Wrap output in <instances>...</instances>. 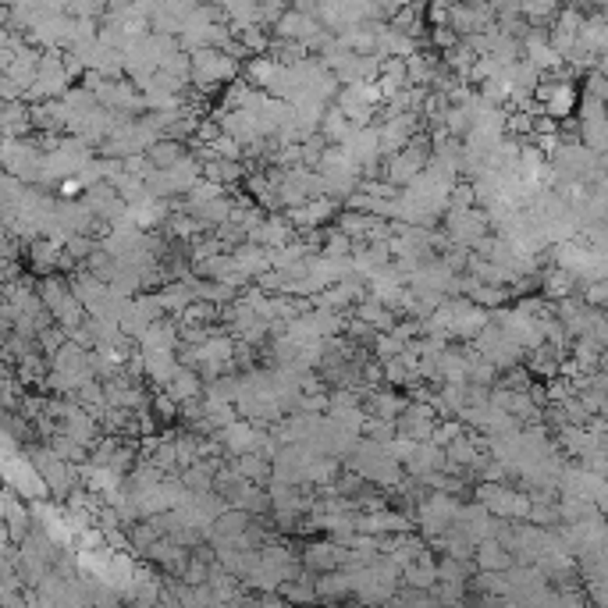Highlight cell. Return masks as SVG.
<instances>
[{
	"label": "cell",
	"mask_w": 608,
	"mask_h": 608,
	"mask_svg": "<svg viewBox=\"0 0 608 608\" xmlns=\"http://www.w3.org/2000/svg\"><path fill=\"white\" fill-rule=\"evenodd\" d=\"M477 307H484V310H498V307H509V299H516V292L509 288V285H495V281H480L477 277V285L466 292Z\"/></svg>",
	"instance_id": "obj_11"
},
{
	"label": "cell",
	"mask_w": 608,
	"mask_h": 608,
	"mask_svg": "<svg viewBox=\"0 0 608 608\" xmlns=\"http://www.w3.org/2000/svg\"><path fill=\"white\" fill-rule=\"evenodd\" d=\"M519 12H523V19L530 26L544 29L548 22L558 19V0H519Z\"/></svg>",
	"instance_id": "obj_21"
},
{
	"label": "cell",
	"mask_w": 608,
	"mask_h": 608,
	"mask_svg": "<svg viewBox=\"0 0 608 608\" xmlns=\"http://www.w3.org/2000/svg\"><path fill=\"white\" fill-rule=\"evenodd\" d=\"M473 573H477L473 558H459V555H441L438 558V580H445V583H470Z\"/></svg>",
	"instance_id": "obj_17"
},
{
	"label": "cell",
	"mask_w": 608,
	"mask_h": 608,
	"mask_svg": "<svg viewBox=\"0 0 608 608\" xmlns=\"http://www.w3.org/2000/svg\"><path fill=\"white\" fill-rule=\"evenodd\" d=\"M477 207V185L473 182H452V192H448V210H473Z\"/></svg>",
	"instance_id": "obj_23"
},
{
	"label": "cell",
	"mask_w": 608,
	"mask_h": 608,
	"mask_svg": "<svg viewBox=\"0 0 608 608\" xmlns=\"http://www.w3.org/2000/svg\"><path fill=\"white\" fill-rule=\"evenodd\" d=\"M445 228H448V235H452L456 246H470V249H473V246L487 235L491 217L480 214L477 207H473V210H448V214H445Z\"/></svg>",
	"instance_id": "obj_4"
},
{
	"label": "cell",
	"mask_w": 608,
	"mask_h": 608,
	"mask_svg": "<svg viewBox=\"0 0 608 608\" xmlns=\"http://www.w3.org/2000/svg\"><path fill=\"white\" fill-rule=\"evenodd\" d=\"M353 129H356V121L339 107V104H331L328 111H324V121H321V136L328 139V143H346L349 136H353Z\"/></svg>",
	"instance_id": "obj_14"
},
{
	"label": "cell",
	"mask_w": 608,
	"mask_h": 608,
	"mask_svg": "<svg viewBox=\"0 0 608 608\" xmlns=\"http://www.w3.org/2000/svg\"><path fill=\"white\" fill-rule=\"evenodd\" d=\"M164 477H175V473H182V459H178V445H175V438H164L160 434V445L146 456Z\"/></svg>",
	"instance_id": "obj_19"
},
{
	"label": "cell",
	"mask_w": 608,
	"mask_h": 608,
	"mask_svg": "<svg viewBox=\"0 0 608 608\" xmlns=\"http://www.w3.org/2000/svg\"><path fill=\"white\" fill-rule=\"evenodd\" d=\"M434 470H445V448L434 445V441H420L413 448V456L406 459V473L409 477H427Z\"/></svg>",
	"instance_id": "obj_7"
},
{
	"label": "cell",
	"mask_w": 608,
	"mask_h": 608,
	"mask_svg": "<svg viewBox=\"0 0 608 608\" xmlns=\"http://www.w3.org/2000/svg\"><path fill=\"white\" fill-rule=\"evenodd\" d=\"M580 143H587L594 153H608V114L580 118Z\"/></svg>",
	"instance_id": "obj_18"
},
{
	"label": "cell",
	"mask_w": 608,
	"mask_h": 608,
	"mask_svg": "<svg viewBox=\"0 0 608 608\" xmlns=\"http://www.w3.org/2000/svg\"><path fill=\"white\" fill-rule=\"evenodd\" d=\"M157 299H160L164 314H175V317H182V310H185L189 302L196 299V292H192V281L171 277L168 285H160V288H157Z\"/></svg>",
	"instance_id": "obj_8"
},
{
	"label": "cell",
	"mask_w": 608,
	"mask_h": 608,
	"mask_svg": "<svg viewBox=\"0 0 608 608\" xmlns=\"http://www.w3.org/2000/svg\"><path fill=\"white\" fill-rule=\"evenodd\" d=\"M534 100H537L541 114H548V118H555V121H565V118H573V114L580 111L583 93L576 90V82H573L569 75L558 72V75H544V79L537 82Z\"/></svg>",
	"instance_id": "obj_2"
},
{
	"label": "cell",
	"mask_w": 608,
	"mask_h": 608,
	"mask_svg": "<svg viewBox=\"0 0 608 608\" xmlns=\"http://www.w3.org/2000/svg\"><path fill=\"white\" fill-rule=\"evenodd\" d=\"M395 434H399V420H385V417H370V413H367V420H363V438L388 445Z\"/></svg>",
	"instance_id": "obj_22"
},
{
	"label": "cell",
	"mask_w": 608,
	"mask_h": 608,
	"mask_svg": "<svg viewBox=\"0 0 608 608\" xmlns=\"http://www.w3.org/2000/svg\"><path fill=\"white\" fill-rule=\"evenodd\" d=\"M242 75V61L231 58L224 47H199L192 51V86L199 90H224Z\"/></svg>",
	"instance_id": "obj_1"
},
{
	"label": "cell",
	"mask_w": 608,
	"mask_h": 608,
	"mask_svg": "<svg viewBox=\"0 0 608 608\" xmlns=\"http://www.w3.org/2000/svg\"><path fill=\"white\" fill-rule=\"evenodd\" d=\"M125 530H129V551H132L136 558H146V551L164 537V534L153 526V519H146V516L136 519V523H129Z\"/></svg>",
	"instance_id": "obj_13"
},
{
	"label": "cell",
	"mask_w": 608,
	"mask_h": 608,
	"mask_svg": "<svg viewBox=\"0 0 608 608\" xmlns=\"http://www.w3.org/2000/svg\"><path fill=\"white\" fill-rule=\"evenodd\" d=\"M164 388H168L178 402H189V399H199V395H203L207 381H203V374H199V370H192V367H182V363H178L175 378H171Z\"/></svg>",
	"instance_id": "obj_10"
},
{
	"label": "cell",
	"mask_w": 608,
	"mask_h": 608,
	"mask_svg": "<svg viewBox=\"0 0 608 608\" xmlns=\"http://www.w3.org/2000/svg\"><path fill=\"white\" fill-rule=\"evenodd\" d=\"M299 555H302V565L321 576V573H331V569H342V565H346L349 544H342V541H335V537L324 534L321 541H310Z\"/></svg>",
	"instance_id": "obj_3"
},
{
	"label": "cell",
	"mask_w": 608,
	"mask_h": 608,
	"mask_svg": "<svg viewBox=\"0 0 608 608\" xmlns=\"http://www.w3.org/2000/svg\"><path fill=\"white\" fill-rule=\"evenodd\" d=\"M573 285H576V274L573 270H565L562 263H555V267H544L541 270V295H548V299H565L569 292H573Z\"/></svg>",
	"instance_id": "obj_12"
},
{
	"label": "cell",
	"mask_w": 608,
	"mask_h": 608,
	"mask_svg": "<svg viewBox=\"0 0 608 608\" xmlns=\"http://www.w3.org/2000/svg\"><path fill=\"white\" fill-rule=\"evenodd\" d=\"M61 256H65V238L36 235V238L26 242V263H29V270H33L36 277L61 270Z\"/></svg>",
	"instance_id": "obj_5"
},
{
	"label": "cell",
	"mask_w": 608,
	"mask_h": 608,
	"mask_svg": "<svg viewBox=\"0 0 608 608\" xmlns=\"http://www.w3.org/2000/svg\"><path fill=\"white\" fill-rule=\"evenodd\" d=\"M178 321H189V324H221V302H214V299H192L189 307L182 310V317Z\"/></svg>",
	"instance_id": "obj_20"
},
{
	"label": "cell",
	"mask_w": 608,
	"mask_h": 608,
	"mask_svg": "<svg viewBox=\"0 0 608 608\" xmlns=\"http://www.w3.org/2000/svg\"><path fill=\"white\" fill-rule=\"evenodd\" d=\"M185 146L189 143H182V139H171V136H160L157 143H150V160H153V168H175L182 157H185Z\"/></svg>",
	"instance_id": "obj_16"
},
{
	"label": "cell",
	"mask_w": 608,
	"mask_h": 608,
	"mask_svg": "<svg viewBox=\"0 0 608 608\" xmlns=\"http://www.w3.org/2000/svg\"><path fill=\"white\" fill-rule=\"evenodd\" d=\"M231 466L253 480V484H270L274 480V459H267L263 452H242V456H231Z\"/></svg>",
	"instance_id": "obj_9"
},
{
	"label": "cell",
	"mask_w": 608,
	"mask_h": 608,
	"mask_svg": "<svg viewBox=\"0 0 608 608\" xmlns=\"http://www.w3.org/2000/svg\"><path fill=\"white\" fill-rule=\"evenodd\" d=\"M82 267L90 270V274H97L100 281H107V285H114V277H118V270H121V256H114L107 246H97L86 260H82Z\"/></svg>",
	"instance_id": "obj_15"
},
{
	"label": "cell",
	"mask_w": 608,
	"mask_h": 608,
	"mask_svg": "<svg viewBox=\"0 0 608 608\" xmlns=\"http://www.w3.org/2000/svg\"><path fill=\"white\" fill-rule=\"evenodd\" d=\"M473 562H477L480 573H509V569L516 565V555H512L498 537H484V541L477 544Z\"/></svg>",
	"instance_id": "obj_6"
}]
</instances>
